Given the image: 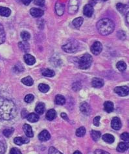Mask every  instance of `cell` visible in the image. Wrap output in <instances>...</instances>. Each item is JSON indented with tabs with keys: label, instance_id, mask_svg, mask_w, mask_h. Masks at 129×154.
<instances>
[{
	"label": "cell",
	"instance_id": "19",
	"mask_svg": "<svg viewBox=\"0 0 129 154\" xmlns=\"http://www.w3.org/2000/svg\"><path fill=\"white\" fill-rule=\"evenodd\" d=\"M11 14V9L7 7H0V16L8 17Z\"/></svg>",
	"mask_w": 129,
	"mask_h": 154
},
{
	"label": "cell",
	"instance_id": "30",
	"mask_svg": "<svg viewBox=\"0 0 129 154\" xmlns=\"http://www.w3.org/2000/svg\"><path fill=\"white\" fill-rule=\"evenodd\" d=\"M22 82L27 86H31L33 85V79L30 76H27L26 77L23 78L22 79Z\"/></svg>",
	"mask_w": 129,
	"mask_h": 154
},
{
	"label": "cell",
	"instance_id": "15",
	"mask_svg": "<svg viewBox=\"0 0 129 154\" xmlns=\"http://www.w3.org/2000/svg\"><path fill=\"white\" fill-rule=\"evenodd\" d=\"M24 59L25 63L28 65H33L36 62L35 58L30 54H25L24 57Z\"/></svg>",
	"mask_w": 129,
	"mask_h": 154
},
{
	"label": "cell",
	"instance_id": "9",
	"mask_svg": "<svg viewBox=\"0 0 129 154\" xmlns=\"http://www.w3.org/2000/svg\"><path fill=\"white\" fill-rule=\"evenodd\" d=\"M121 122L118 117H114L111 122V126L115 130H120L121 128Z\"/></svg>",
	"mask_w": 129,
	"mask_h": 154
},
{
	"label": "cell",
	"instance_id": "41",
	"mask_svg": "<svg viewBox=\"0 0 129 154\" xmlns=\"http://www.w3.org/2000/svg\"><path fill=\"white\" fill-rule=\"evenodd\" d=\"M34 3L38 6L43 7L45 5V0H34Z\"/></svg>",
	"mask_w": 129,
	"mask_h": 154
},
{
	"label": "cell",
	"instance_id": "12",
	"mask_svg": "<svg viewBox=\"0 0 129 154\" xmlns=\"http://www.w3.org/2000/svg\"><path fill=\"white\" fill-rule=\"evenodd\" d=\"M80 111L84 115H89L91 111V109L90 105L86 102H83L80 105Z\"/></svg>",
	"mask_w": 129,
	"mask_h": 154
},
{
	"label": "cell",
	"instance_id": "5",
	"mask_svg": "<svg viewBox=\"0 0 129 154\" xmlns=\"http://www.w3.org/2000/svg\"><path fill=\"white\" fill-rule=\"evenodd\" d=\"M90 50L93 55H97L99 54H100L101 52H102L103 45L101 42L96 41L92 45V46L90 47Z\"/></svg>",
	"mask_w": 129,
	"mask_h": 154
},
{
	"label": "cell",
	"instance_id": "33",
	"mask_svg": "<svg viewBox=\"0 0 129 154\" xmlns=\"http://www.w3.org/2000/svg\"><path fill=\"white\" fill-rule=\"evenodd\" d=\"M42 75L45 77H51L55 76V72L53 70L50 69H46L44 71H43Z\"/></svg>",
	"mask_w": 129,
	"mask_h": 154
},
{
	"label": "cell",
	"instance_id": "28",
	"mask_svg": "<svg viewBox=\"0 0 129 154\" xmlns=\"http://www.w3.org/2000/svg\"><path fill=\"white\" fill-rule=\"evenodd\" d=\"M104 108H105V110L107 111V113H112L113 111V104L112 102H106L104 103Z\"/></svg>",
	"mask_w": 129,
	"mask_h": 154
},
{
	"label": "cell",
	"instance_id": "44",
	"mask_svg": "<svg viewBox=\"0 0 129 154\" xmlns=\"http://www.w3.org/2000/svg\"><path fill=\"white\" fill-rule=\"evenodd\" d=\"M5 151V147L3 143L0 142V154H3Z\"/></svg>",
	"mask_w": 129,
	"mask_h": 154
},
{
	"label": "cell",
	"instance_id": "49",
	"mask_svg": "<svg viewBox=\"0 0 129 154\" xmlns=\"http://www.w3.org/2000/svg\"><path fill=\"white\" fill-rule=\"evenodd\" d=\"M103 1H108V0H103Z\"/></svg>",
	"mask_w": 129,
	"mask_h": 154
},
{
	"label": "cell",
	"instance_id": "26",
	"mask_svg": "<svg viewBox=\"0 0 129 154\" xmlns=\"http://www.w3.org/2000/svg\"><path fill=\"white\" fill-rule=\"evenodd\" d=\"M55 103L57 105H62L65 104L66 103V99L62 95H57L56 97H55Z\"/></svg>",
	"mask_w": 129,
	"mask_h": 154
},
{
	"label": "cell",
	"instance_id": "2",
	"mask_svg": "<svg viewBox=\"0 0 129 154\" xmlns=\"http://www.w3.org/2000/svg\"><path fill=\"white\" fill-rule=\"evenodd\" d=\"M115 28V25L112 20L108 18L100 20L97 23V29L101 35L107 36L112 33Z\"/></svg>",
	"mask_w": 129,
	"mask_h": 154
},
{
	"label": "cell",
	"instance_id": "16",
	"mask_svg": "<svg viewBox=\"0 0 129 154\" xmlns=\"http://www.w3.org/2000/svg\"><path fill=\"white\" fill-rule=\"evenodd\" d=\"M116 7H117V9L121 12V14H124L125 13H127L128 12V11H127L128 9V7L125 4L119 3L117 4V5H116Z\"/></svg>",
	"mask_w": 129,
	"mask_h": 154
},
{
	"label": "cell",
	"instance_id": "35",
	"mask_svg": "<svg viewBox=\"0 0 129 154\" xmlns=\"http://www.w3.org/2000/svg\"><path fill=\"white\" fill-rule=\"evenodd\" d=\"M14 128H7L5 130H4L3 131V133L5 137H10L12 135V133L14 132Z\"/></svg>",
	"mask_w": 129,
	"mask_h": 154
},
{
	"label": "cell",
	"instance_id": "20",
	"mask_svg": "<svg viewBox=\"0 0 129 154\" xmlns=\"http://www.w3.org/2000/svg\"><path fill=\"white\" fill-rule=\"evenodd\" d=\"M83 18L82 17H79L75 18L73 21L72 22V25L73 27L76 29H79L80 27L82 26L83 23Z\"/></svg>",
	"mask_w": 129,
	"mask_h": 154
},
{
	"label": "cell",
	"instance_id": "42",
	"mask_svg": "<svg viewBox=\"0 0 129 154\" xmlns=\"http://www.w3.org/2000/svg\"><path fill=\"white\" fill-rule=\"evenodd\" d=\"M10 154H22L21 151L17 148H12L11 151H10Z\"/></svg>",
	"mask_w": 129,
	"mask_h": 154
},
{
	"label": "cell",
	"instance_id": "37",
	"mask_svg": "<svg viewBox=\"0 0 129 154\" xmlns=\"http://www.w3.org/2000/svg\"><path fill=\"white\" fill-rule=\"evenodd\" d=\"M21 37L24 41H27V40L30 39L31 38V35L29 34V32L24 31L21 33Z\"/></svg>",
	"mask_w": 129,
	"mask_h": 154
},
{
	"label": "cell",
	"instance_id": "21",
	"mask_svg": "<svg viewBox=\"0 0 129 154\" xmlns=\"http://www.w3.org/2000/svg\"><path fill=\"white\" fill-rule=\"evenodd\" d=\"M128 149V143L120 142L117 147V151L119 152H125Z\"/></svg>",
	"mask_w": 129,
	"mask_h": 154
},
{
	"label": "cell",
	"instance_id": "40",
	"mask_svg": "<svg viewBox=\"0 0 129 154\" xmlns=\"http://www.w3.org/2000/svg\"><path fill=\"white\" fill-rule=\"evenodd\" d=\"M121 138L122 139L124 142H126V143H128V140H129V138H128V133H123L122 135H121Z\"/></svg>",
	"mask_w": 129,
	"mask_h": 154
},
{
	"label": "cell",
	"instance_id": "4",
	"mask_svg": "<svg viewBox=\"0 0 129 154\" xmlns=\"http://www.w3.org/2000/svg\"><path fill=\"white\" fill-rule=\"evenodd\" d=\"M62 47L65 52L72 54V53L75 52L78 50L79 44H78L77 40H71L70 41H68L66 44L63 45Z\"/></svg>",
	"mask_w": 129,
	"mask_h": 154
},
{
	"label": "cell",
	"instance_id": "6",
	"mask_svg": "<svg viewBox=\"0 0 129 154\" xmlns=\"http://www.w3.org/2000/svg\"><path fill=\"white\" fill-rule=\"evenodd\" d=\"M114 91L120 96H126L128 95L129 89L126 86H123V87H117L115 88Z\"/></svg>",
	"mask_w": 129,
	"mask_h": 154
},
{
	"label": "cell",
	"instance_id": "22",
	"mask_svg": "<svg viewBox=\"0 0 129 154\" xmlns=\"http://www.w3.org/2000/svg\"><path fill=\"white\" fill-rule=\"evenodd\" d=\"M102 138L105 142L108 144H112L114 142L115 140L114 137L111 134H105L104 135H103Z\"/></svg>",
	"mask_w": 129,
	"mask_h": 154
},
{
	"label": "cell",
	"instance_id": "46",
	"mask_svg": "<svg viewBox=\"0 0 129 154\" xmlns=\"http://www.w3.org/2000/svg\"><path fill=\"white\" fill-rule=\"evenodd\" d=\"M32 1V0H22V3L25 5H29V3Z\"/></svg>",
	"mask_w": 129,
	"mask_h": 154
},
{
	"label": "cell",
	"instance_id": "48",
	"mask_svg": "<svg viewBox=\"0 0 129 154\" xmlns=\"http://www.w3.org/2000/svg\"><path fill=\"white\" fill-rule=\"evenodd\" d=\"M73 154H82V153L79 151H76L74 153H73Z\"/></svg>",
	"mask_w": 129,
	"mask_h": 154
},
{
	"label": "cell",
	"instance_id": "13",
	"mask_svg": "<svg viewBox=\"0 0 129 154\" xmlns=\"http://www.w3.org/2000/svg\"><path fill=\"white\" fill-rule=\"evenodd\" d=\"M51 138L50 133L47 130H43L38 135V138L41 141H47Z\"/></svg>",
	"mask_w": 129,
	"mask_h": 154
},
{
	"label": "cell",
	"instance_id": "17",
	"mask_svg": "<svg viewBox=\"0 0 129 154\" xmlns=\"http://www.w3.org/2000/svg\"><path fill=\"white\" fill-rule=\"evenodd\" d=\"M56 117H57V112L55 111V110L54 109H50L46 113V116H45L46 119L49 121L54 120L55 118H56Z\"/></svg>",
	"mask_w": 129,
	"mask_h": 154
},
{
	"label": "cell",
	"instance_id": "29",
	"mask_svg": "<svg viewBox=\"0 0 129 154\" xmlns=\"http://www.w3.org/2000/svg\"><path fill=\"white\" fill-rule=\"evenodd\" d=\"M5 32L3 28V26L0 24V44H3L5 41Z\"/></svg>",
	"mask_w": 129,
	"mask_h": 154
},
{
	"label": "cell",
	"instance_id": "38",
	"mask_svg": "<svg viewBox=\"0 0 129 154\" xmlns=\"http://www.w3.org/2000/svg\"><path fill=\"white\" fill-rule=\"evenodd\" d=\"M34 99V96L32 94H27L24 98V101L26 103H31Z\"/></svg>",
	"mask_w": 129,
	"mask_h": 154
},
{
	"label": "cell",
	"instance_id": "8",
	"mask_svg": "<svg viewBox=\"0 0 129 154\" xmlns=\"http://www.w3.org/2000/svg\"><path fill=\"white\" fill-rule=\"evenodd\" d=\"M93 11H94V10H93V6L90 4L86 5L84 7V9H83V13L87 17H92L93 14Z\"/></svg>",
	"mask_w": 129,
	"mask_h": 154
},
{
	"label": "cell",
	"instance_id": "24",
	"mask_svg": "<svg viewBox=\"0 0 129 154\" xmlns=\"http://www.w3.org/2000/svg\"><path fill=\"white\" fill-rule=\"evenodd\" d=\"M27 119L29 121V122L34 123V122H36L38 121L39 117L38 115L32 113H31V114L28 115V116L27 117Z\"/></svg>",
	"mask_w": 129,
	"mask_h": 154
},
{
	"label": "cell",
	"instance_id": "14",
	"mask_svg": "<svg viewBox=\"0 0 129 154\" xmlns=\"http://www.w3.org/2000/svg\"><path fill=\"white\" fill-rule=\"evenodd\" d=\"M23 130H24V131L25 133V134L26 135L27 137H33V131H32V128L31 127V126H29V124H25L23 126Z\"/></svg>",
	"mask_w": 129,
	"mask_h": 154
},
{
	"label": "cell",
	"instance_id": "10",
	"mask_svg": "<svg viewBox=\"0 0 129 154\" xmlns=\"http://www.w3.org/2000/svg\"><path fill=\"white\" fill-rule=\"evenodd\" d=\"M104 80L101 78H93L92 81V85L94 88H101L104 85Z\"/></svg>",
	"mask_w": 129,
	"mask_h": 154
},
{
	"label": "cell",
	"instance_id": "1",
	"mask_svg": "<svg viewBox=\"0 0 129 154\" xmlns=\"http://www.w3.org/2000/svg\"><path fill=\"white\" fill-rule=\"evenodd\" d=\"M16 107L12 101L0 97V119L9 120L16 117Z\"/></svg>",
	"mask_w": 129,
	"mask_h": 154
},
{
	"label": "cell",
	"instance_id": "43",
	"mask_svg": "<svg viewBox=\"0 0 129 154\" xmlns=\"http://www.w3.org/2000/svg\"><path fill=\"white\" fill-rule=\"evenodd\" d=\"M100 117H96L93 119V124L95 126H97L98 127L99 126V122H100Z\"/></svg>",
	"mask_w": 129,
	"mask_h": 154
},
{
	"label": "cell",
	"instance_id": "31",
	"mask_svg": "<svg viewBox=\"0 0 129 154\" xmlns=\"http://www.w3.org/2000/svg\"><path fill=\"white\" fill-rule=\"evenodd\" d=\"M101 133L99 131H95V130H92L91 131V137H92V139L94 141H97L101 137Z\"/></svg>",
	"mask_w": 129,
	"mask_h": 154
},
{
	"label": "cell",
	"instance_id": "34",
	"mask_svg": "<svg viewBox=\"0 0 129 154\" xmlns=\"http://www.w3.org/2000/svg\"><path fill=\"white\" fill-rule=\"evenodd\" d=\"M38 89L40 92L43 93H46L49 90V87L46 84L41 83L38 85Z\"/></svg>",
	"mask_w": 129,
	"mask_h": 154
},
{
	"label": "cell",
	"instance_id": "18",
	"mask_svg": "<svg viewBox=\"0 0 129 154\" xmlns=\"http://www.w3.org/2000/svg\"><path fill=\"white\" fill-rule=\"evenodd\" d=\"M55 11L59 16H62L64 12V5L60 3H57L55 5Z\"/></svg>",
	"mask_w": 129,
	"mask_h": 154
},
{
	"label": "cell",
	"instance_id": "36",
	"mask_svg": "<svg viewBox=\"0 0 129 154\" xmlns=\"http://www.w3.org/2000/svg\"><path fill=\"white\" fill-rule=\"evenodd\" d=\"M85 133H86V129L84 127H80L79 129H77V131H76V135L79 137H83V136L85 135Z\"/></svg>",
	"mask_w": 129,
	"mask_h": 154
},
{
	"label": "cell",
	"instance_id": "45",
	"mask_svg": "<svg viewBox=\"0 0 129 154\" xmlns=\"http://www.w3.org/2000/svg\"><path fill=\"white\" fill-rule=\"evenodd\" d=\"M95 154H110L107 151L103 150H96L94 152Z\"/></svg>",
	"mask_w": 129,
	"mask_h": 154
},
{
	"label": "cell",
	"instance_id": "47",
	"mask_svg": "<svg viewBox=\"0 0 129 154\" xmlns=\"http://www.w3.org/2000/svg\"><path fill=\"white\" fill-rule=\"evenodd\" d=\"M61 117L63 118V119L68 120V116H67V115L66 114V113H62V114H61Z\"/></svg>",
	"mask_w": 129,
	"mask_h": 154
},
{
	"label": "cell",
	"instance_id": "27",
	"mask_svg": "<svg viewBox=\"0 0 129 154\" xmlns=\"http://www.w3.org/2000/svg\"><path fill=\"white\" fill-rule=\"evenodd\" d=\"M18 46L20 48L25 52H27L29 50V44L27 41H22L19 42Z\"/></svg>",
	"mask_w": 129,
	"mask_h": 154
},
{
	"label": "cell",
	"instance_id": "39",
	"mask_svg": "<svg viewBox=\"0 0 129 154\" xmlns=\"http://www.w3.org/2000/svg\"><path fill=\"white\" fill-rule=\"evenodd\" d=\"M48 154H63V153H62L60 151H59L55 148L51 147L49 149V152H48Z\"/></svg>",
	"mask_w": 129,
	"mask_h": 154
},
{
	"label": "cell",
	"instance_id": "23",
	"mask_svg": "<svg viewBox=\"0 0 129 154\" xmlns=\"http://www.w3.org/2000/svg\"><path fill=\"white\" fill-rule=\"evenodd\" d=\"M29 140L27 138L24 137H16L14 138V142L18 146H21L23 144L29 142Z\"/></svg>",
	"mask_w": 129,
	"mask_h": 154
},
{
	"label": "cell",
	"instance_id": "11",
	"mask_svg": "<svg viewBox=\"0 0 129 154\" xmlns=\"http://www.w3.org/2000/svg\"><path fill=\"white\" fill-rule=\"evenodd\" d=\"M30 13L32 15V16L34 18H40L44 15V12L40 9L32 8L30 10Z\"/></svg>",
	"mask_w": 129,
	"mask_h": 154
},
{
	"label": "cell",
	"instance_id": "3",
	"mask_svg": "<svg viewBox=\"0 0 129 154\" xmlns=\"http://www.w3.org/2000/svg\"><path fill=\"white\" fill-rule=\"evenodd\" d=\"M92 61L93 59L90 54H84L80 58L79 60V66L80 69H88L92 65Z\"/></svg>",
	"mask_w": 129,
	"mask_h": 154
},
{
	"label": "cell",
	"instance_id": "25",
	"mask_svg": "<svg viewBox=\"0 0 129 154\" xmlns=\"http://www.w3.org/2000/svg\"><path fill=\"white\" fill-rule=\"evenodd\" d=\"M45 107L44 103L42 102H40V103H38V104L36 106L35 111H36V112L38 113V114L42 115L45 111Z\"/></svg>",
	"mask_w": 129,
	"mask_h": 154
},
{
	"label": "cell",
	"instance_id": "7",
	"mask_svg": "<svg viewBox=\"0 0 129 154\" xmlns=\"http://www.w3.org/2000/svg\"><path fill=\"white\" fill-rule=\"evenodd\" d=\"M79 8V0H70L69 5V12L75 14Z\"/></svg>",
	"mask_w": 129,
	"mask_h": 154
},
{
	"label": "cell",
	"instance_id": "32",
	"mask_svg": "<svg viewBox=\"0 0 129 154\" xmlns=\"http://www.w3.org/2000/svg\"><path fill=\"white\" fill-rule=\"evenodd\" d=\"M116 67H117V69L120 70V72H123V71H125L126 69V64L125 62L121 60V61H119L117 63V64H116Z\"/></svg>",
	"mask_w": 129,
	"mask_h": 154
}]
</instances>
